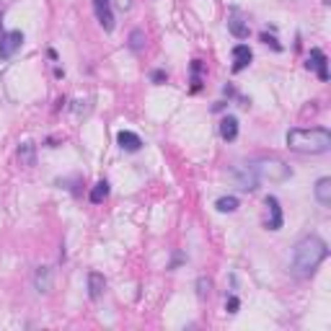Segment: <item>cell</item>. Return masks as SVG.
<instances>
[{"mask_svg":"<svg viewBox=\"0 0 331 331\" xmlns=\"http://www.w3.org/2000/svg\"><path fill=\"white\" fill-rule=\"evenodd\" d=\"M328 256V248L318 235H305L303 241H298L295 251H293V272L298 277H311L323 259Z\"/></svg>","mask_w":331,"mask_h":331,"instance_id":"obj_1","label":"cell"},{"mask_svg":"<svg viewBox=\"0 0 331 331\" xmlns=\"http://www.w3.org/2000/svg\"><path fill=\"white\" fill-rule=\"evenodd\" d=\"M287 148L295 150V153H326L331 148V132L313 127V130H290L287 132Z\"/></svg>","mask_w":331,"mask_h":331,"instance_id":"obj_2","label":"cell"},{"mask_svg":"<svg viewBox=\"0 0 331 331\" xmlns=\"http://www.w3.org/2000/svg\"><path fill=\"white\" fill-rule=\"evenodd\" d=\"M248 166H251V171L256 174V179H264V181H287L293 176L290 166L279 158H256Z\"/></svg>","mask_w":331,"mask_h":331,"instance_id":"obj_3","label":"cell"},{"mask_svg":"<svg viewBox=\"0 0 331 331\" xmlns=\"http://www.w3.org/2000/svg\"><path fill=\"white\" fill-rule=\"evenodd\" d=\"M230 176H233V179H235V184H238L241 189H246V192H254V189H256V184H259L256 174L251 171V166H248V163L235 166V169L230 171Z\"/></svg>","mask_w":331,"mask_h":331,"instance_id":"obj_4","label":"cell"},{"mask_svg":"<svg viewBox=\"0 0 331 331\" xmlns=\"http://www.w3.org/2000/svg\"><path fill=\"white\" fill-rule=\"evenodd\" d=\"M21 44H23V34H21V31H8V34H3V36H0V57H3V60L13 57V55L21 50Z\"/></svg>","mask_w":331,"mask_h":331,"instance_id":"obj_5","label":"cell"},{"mask_svg":"<svg viewBox=\"0 0 331 331\" xmlns=\"http://www.w3.org/2000/svg\"><path fill=\"white\" fill-rule=\"evenodd\" d=\"M267 228L269 230H279L282 228V207L277 197H267Z\"/></svg>","mask_w":331,"mask_h":331,"instance_id":"obj_6","label":"cell"},{"mask_svg":"<svg viewBox=\"0 0 331 331\" xmlns=\"http://www.w3.org/2000/svg\"><path fill=\"white\" fill-rule=\"evenodd\" d=\"M93 11H96L99 23L106 31H111L114 29V13H111V3H109V0H93Z\"/></svg>","mask_w":331,"mask_h":331,"instance_id":"obj_7","label":"cell"},{"mask_svg":"<svg viewBox=\"0 0 331 331\" xmlns=\"http://www.w3.org/2000/svg\"><path fill=\"white\" fill-rule=\"evenodd\" d=\"M308 70H316L318 73V78L321 80H328V67H326V55L321 52V50H311V55H308Z\"/></svg>","mask_w":331,"mask_h":331,"instance_id":"obj_8","label":"cell"},{"mask_svg":"<svg viewBox=\"0 0 331 331\" xmlns=\"http://www.w3.org/2000/svg\"><path fill=\"white\" fill-rule=\"evenodd\" d=\"M116 143H119V148H122V150H130V153H135V150H140V148H143L140 135H135V132H130V130H122V132L116 135Z\"/></svg>","mask_w":331,"mask_h":331,"instance_id":"obj_9","label":"cell"},{"mask_svg":"<svg viewBox=\"0 0 331 331\" xmlns=\"http://www.w3.org/2000/svg\"><path fill=\"white\" fill-rule=\"evenodd\" d=\"M248 62H251V50H248V44H235L233 47V70L241 73Z\"/></svg>","mask_w":331,"mask_h":331,"instance_id":"obj_10","label":"cell"},{"mask_svg":"<svg viewBox=\"0 0 331 331\" xmlns=\"http://www.w3.org/2000/svg\"><path fill=\"white\" fill-rule=\"evenodd\" d=\"M104 290H106L104 274H101V272H91V274H88V295H91L93 300H99V298L104 295Z\"/></svg>","mask_w":331,"mask_h":331,"instance_id":"obj_11","label":"cell"},{"mask_svg":"<svg viewBox=\"0 0 331 331\" xmlns=\"http://www.w3.org/2000/svg\"><path fill=\"white\" fill-rule=\"evenodd\" d=\"M316 199L321 207H331V179L328 176L316 181Z\"/></svg>","mask_w":331,"mask_h":331,"instance_id":"obj_12","label":"cell"},{"mask_svg":"<svg viewBox=\"0 0 331 331\" xmlns=\"http://www.w3.org/2000/svg\"><path fill=\"white\" fill-rule=\"evenodd\" d=\"M220 137L228 140V143H233L238 137V119L235 116H223V122H220Z\"/></svg>","mask_w":331,"mask_h":331,"instance_id":"obj_13","label":"cell"},{"mask_svg":"<svg viewBox=\"0 0 331 331\" xmlns=\"http://www.w3.org/2000/svg\"><path fill=\"white\" fill-rule=\"evenodd\" d=\"M34 282H36L39 293H50V290H52V269H50V267H39Z\"/></svg>","mask_w":331,"mask_h":331,"instance_id":"obj_14","label":"cell"},{"mask_svg":"<svg viewBox=\"0 0 331 331\" xmlns=\"http://www.w3.org/2000/svg\"><path fill=\"white\" fill-rule=\"evenodd\" d=\"M18 160H21V166H26V169H31V166L36 163V148H34V143H23L18 148Z\"/></svg>","mask_w":331,"mask_h":331,"instance_id":"obj_15","label":"cell"},{"mask_svg":"<svg viewBox=\"0 0 331 331\" xmlns=\"http://www.w3.org/2000/svg\"><path fill=\"white\" fill-rule=\"evenodd\" d=\"M228 29H230V34L233 36H238V39H246L248 36V23H243L241 18H228Z\"/></svg>","mask_w":331,"mask_h":331,"instance_id":"obj_16","label":"cell"},{"mask_svg":"<svg viewBox=\"0 0 331 331\" xmlns=\"http://www.w3.org/2000/svg\"><path fill=\"white\" fill-rule=\"evenodd\" d=\"M215 207H218V212H235L238 210V199L235 197H220L215 202Z\"/></svg>","mask_w":331,"mask_h":331,"instance_id":"obj_17","label":"cell"},{"mask_svg":"<svg viewBox=\"0 0 331 331\" xmlns=\"http://www.w3.org/2000/svg\"><path fill=\"white\" fill-rule=\"evenodd\" d=\"M106 197H109V184H106V181H99V184L91 189V202L99 204V202H104Z\"/></svg>","mask_w":331,"mask_h":331,"instance_id":"obj_18","label":"cell"},{"mask_svg":"<svg viewBox=\"0 0 331 331\" xmlns=\"http://www.w3.org/2000/svg\"><path fill=\"white\" fill-rule=\"evenodd\" d=\"M210 290H212V279L210 277H199L197 279V298L204 300L207 295H210Z\"/></svg>","mask_w":331,"mask_h":331,"instance_id":"obj_19","label":"cell"},{"mask_svg":"<svg viewBox=\"0 0 331 331\" xmlns=\"http://www.w3.org/2000/svg\"><path fill=\"white\" fill-rule=\"evenodd\" d=\"M143 47H145V31L135 29V31L130 34V50H132V52H140Z\"/></svg>","mask_w":331,"mask_h":331,"instance_id":"obj_20","label":"cell"},{"mask_svg":"<svg viewBox=\"0 0 331 331\" xmlns=\"http://www.w3.org/2000/svg\"><path fill=\"white\" fill-rule=\"evenodd\" d=\"M238 308H241V300H238L235 295H230V298L225 300V311H228V313H238Z\"/></svg>","mask_w":331,"mask_h":331,"instance_id":"obj_21","label":"cell"},{"mask_svg":"<svg viewBox=\"0 0 331 331\" xmlns=\"http://www.w3.org/2000/svg\"><path fill=\"white\" fill-rule=\"evenodd\" d=\"M166 78H169V75H166L163 70H155V73L150 75V80H153V83H158V86H160V83H166Z\"/></svg>","mask_w":331,"mask_h":331,"instance_id":"obj_22","label":"cell"},{"mask_svg":"<svg viewBox=\"0 0 331 331\" xmlns=\"http://www.w3.org/2000/svg\"><path fill=\"white\" fill-rule=\"evenodd\" d=\"M262 41H264V44H272L274 50H282V47L277 44V39H274V36H269V34H262Z\"/></svg>","mask_w":331,"mask_h":331,"instance_id":"obj_23","label":"cell"}]
</instances>
